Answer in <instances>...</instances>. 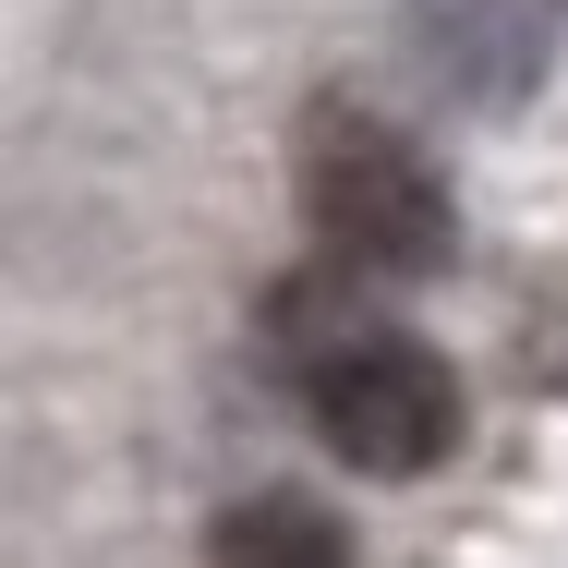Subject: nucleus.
Masks as SVG:
<instances>
[{"mask_svg": "<svg viewBox=\"0 0 568 568\" xmlns=\"http://www.w3.org/2000/svg\"><path fill=\"white\" fill-rule=\"evenodd\" d=\"M303 230L327 242L339 278H436L459 242V206L399 121L315 110L303 121Z\"/></svg>", "mask_w": 568, "mask_h": 568, "instance_id": "f257e3e1", "label": "nucleus"}, {"mask_svg": "<svg viewBox=\"0 0 568 568\" xmlns=\"http://www.w3.org/2000/svg\"><path fill=\"white\" fill-rule=\"evenodd\" d=\"M206 568H351V532L327 496H291V484H266V496H242L219 508V532H206Z\"/></svg>", "mask_w": 568, "mask_h": 568, "instance_id": "7ed1b4c3", "label": "nucleus"}, {"mask_svg": "<svg viewBox=\"0 0 568 568\" xmlns=\"http://www.w3.org/2000/svg\"><path fill=\"white\" fill-rule=\"evenodd\" d=\"M303 412H315V436H327L351 471H375V484H412V471H436V459L459 448V375L424 339H399V327H363L351 351H327V363L303 375Z\"/></svg>", "mask_w": 568, "mask_h": 568, "instance_id": "f03ea898", "label": "nucleus"}]
</instances>
